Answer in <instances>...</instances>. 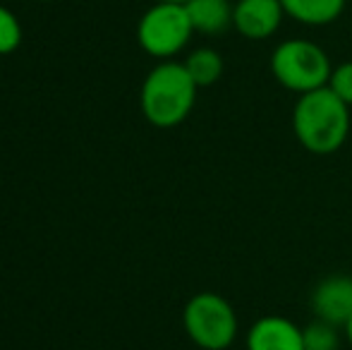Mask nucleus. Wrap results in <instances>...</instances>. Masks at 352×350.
I'll use <instances>...</instances> for the list:
<instances>
[{
  "mask_svg": "<svg viewBox=\"0 0 352 350\" xmlns=\"http://www.w3.org/2000/svg\"><path fill=\"white\" fill-rule=\"evenodd\" d=\"M292 130L311 154H333L350 135V106L329 87L302 94L292 111Z\"/></svg>",
  "mask_w": 352,
  "mask_h": 350,
  "instance_id": "obj_1",
  "label": "nucleus"
},
{
  "mask_svg": "<svg viewBox=\"0 0 352 350\" xmlns=\"http://www.w3.org/2000/svg\"><path fill=\"white\" fill-rule=\"evenodd\" d=\"M195 80L185 63H161L142 85V113L156 127H175L192 113L197 101Z\"/></svg>",
  "mask_w": 352,
  "mask_h": 350,
  "instance_id": "obj_2",
  "label": "nucleus"
},
{
  "mask_svg": "<svg viewBox=\"0 0 352 350\" xmlns=\"http://www.w3.org/2000/svg\"><path fill=\"white\" fill-rule=\"evenodd\" d=\"M271 72L285 89L295 94H309L329 87L331 61L316 43L307 39L283 41L271 56Z\"/></svg>",
  "mask_w": 352,
  "mask_h": 350,
  "instance_id": "obj_3",
  "label": "nucleus"
},
{
  "mask_svg": "<svg viewBox=\"0 0 352 350\" xmlns=\"http://www.w3.org/2000/svg\"><path fill=\"white\" fill-rule=\"evenodd\" d=\"M185 331L204 350H226L237 336V314L226 298L216 293H199L187 303Z\"/></svg>",
  "mask_w": 352,
  "mask_h": 350,
  "instance_id": "obj_4",
  "label": "nucleus"
},
{
  "mask_svg": "<svg viewBox=\"0 0 352 350\" xmlns=\"http://www.w3.org/2000/svg\"><path fill=\"white\" fill-rule=\"evenodd\" d=\"M195 27L182 3H156L140 19L137 39L153 58H173L187 46Z\"/></svg>",
  "mask_w": 352,
  "mask_h": 350,
  "instance_id": "obj_5",
  "label": "nucleus"
},
{
  "mask_svg": "<svg viewBox=\"0 0 352 350\" xmlns=\"http://www.w3.org/2000/svg\"><path fill=\"white\" fill-rule=\"evenodd\" d=\"M280 0H237L232 8V27L252 41H264L278 32L283 22Z\"/></svg>",
  "mask_w": 352,
  "mask_h": 350,
  "instance_id": "obj_6",
  "label": "nucleus"
},
{
  "mask_svg": "<svg viewBox=\"0 0 352 350\" xmlns=\"http://www.w3.org/2000/svg\"><path fill=\"white\" fill-rule=\"evenodd\" d=\"M311 309L316 319L333 327H345L352 317V276L336 274L311 290Z\"/></svg>",
  "mask_w": 352,
  "mask_h": 350,
  "instance_id": "obj_7",
  "label": "nucleus"
},
{
  "mask_svg": "<svg viewBox=\"0 0 352 350\" xmlns=\"http://www.w3.org/2000/svg\"><path fill=\"white\" fill-rule=\"evenodd\" d=\"M247 350H305L302 329L285 317H261L247 331Z\"/></svg>",
  "mask_w": 352,
  "mask_h": 350,
  "instance_id": "obj_8",
  "label": "nucleus"
},
{
  "mask_svg": "<svg viewBox=\"0 0 352 350\" xmlns=\"http://www.w3.org/2000/svg\"><path fill=\"white\" fill-rule=\"evenodd\" d=\"M230 0H187L185 10L195 32L201 34H221L232 24Z\"/></svg>",
  "mask_w": 352,
  "mask_h": 350,
  "instance_id": "obj_9",
  "label": "nucleus"
},
{
  "mask_svg": "<svg viewBox=\"0 0 352 350\" xmlns=\"http://www.w3.org/2000/svg\"><path fill=\"white\" fill-rule=\"evenodd\" d=\"M285 14L307 27H324L343 14L345 0H280Z\"/></svg>",
  "mask_w": 352,
  "mask_h": 350,
  "instance_id": "obj_10",
  "label": "nucleus"
},
{
  "mask_svg": "<svg viewBox=\"0 0 352 350\" xmlns=\"http://www.w3.org/2000/svg\"><path fill=\"white\" fill-rule=\"evenodd\" d=\"M185 67L197 87H211L223 75V58L213 48H197L195 53H190Z\"/></svg>",
  "mask_w": 352,
  "mask_h": 350,
  "instance_id": "obj_11",
  "label": "nucleus"
},
{
  "mask_svg": "<svg viewBox=\"0 0 352 350\" xmlns=\"http://www.w3.org/2000/svg\"><path fill=\"white\" fill-rule=\"evenodd\" d=\"M302 338H305V350H338L340 346L338 327L321 322V319H314L311 324H307L302 329Z\"/></svg>",
  "mask_w": 352,
  "mask_h": 350,
  "instance_id": "obj_12",
  "label": "nucleus"
},
{
  "mask_svg": "<svg viewBox=\"0 0 352 350\" xmlns=\"http://www.w3.org/2000/svg\"><path fill=\"white\" fill-rule=\"evenodd\" d=\"M22 43V27L8 8L0 5V56H8Z\"/></svg>",
  "mask_w": 352,
  "mask_h": 350,
  "instance_id": "obj_13",
  "label": "nucleus"
},
{
  "mask_svg": "<svg viewBox=\"0 0 352 350\" xmlns=\"http://www.w3.org/2000/svg\"><path fill=\"white\" fill-rule=\"evenodd\" d=\"M329 89L340 98L343 103L352 106V61L343 63V65L333 67L329 80Z\"/></svg>",
  "mask_w": 352,
  "mask_h": 350,
  "instance_id": "obj_14",
  "label": "nucleus"
},
{
  "mask_svg": "<svg viewBox=\"0 0 352 350\" xmlns=\"http://www.w3.org/2000/svg\"><path fill=\"white\" fill-rule=\"evenodd\" d=\"M345 336H348V341H350V346H352V317L348 319V322H345Z\"/></svg>",
  "mask_w": 352,
  "mask_h": 350,
  "instance_id": "obj_15",
  "label": "nucleus"
},
{
  "mask_svg": "<svg viewBox=\"0 0 352 350\" xmlns=\"http://www.w3.org/2000/svg\"><path fill=\"white\" fill-rule=\"evenodd\" d=\"M158 3H182V5H185L187 0H158Z\"/></svg>",
  "mask_w": 352,
  "mask_h": 350,
  "instance_id": "obj_16",
  "label": "nucleus"
},
{
  "mask_svg": "<svg viewBox=\"0 0 352 350\" xmlns=\"http://www.w3.org/2000/svg\"><path fill=\"white\" fill-rule=\"evenodd\" d=\"M41 3H51V0H41Z\"/></svg>",
  "mask_w": 352,
  "mask_h": 350,
  "instance_id": "obj_17",
  "label": "nucleus"
}]
</instances>
